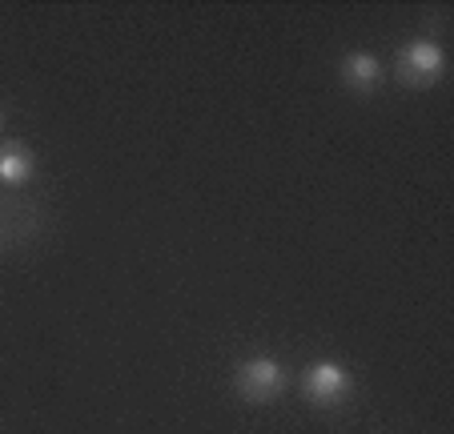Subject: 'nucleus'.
I'll use <instances>...</instances> for the list:
<instances>
[{
  "instance_id": "nucleus-6",
  "label": "nucleus",
  "mask_w": 454,
  "mask_h": 434,
  "mask_svg": "<svg viewBox=\"0 0 454 434\" xmlns=\"http://www.w3.org/2000/svg\"><path fill=\"white\" fill-rule=\"evenodd\" d=\"M0 129H4V105H0Z\"/></svg>"
},
{
  "instance_id": "nucleus-5",
  "label": "nucleus",
  "mask_w": 454,
  "mask_h": 434,
  "mask_svg": "<svg viewBox=\"0 0 454 434\" xmlns=\"http://www.w3.org/2000/svg\"><path fill=\"white\" fill-rule=\"evenodd\" d=\"M36 162L20 141H4L0 145V185H25L33 178Z\"/></svg>"
},
{
  "instance_id": "nucleus-1",
  "label": "nucleus",
  "mask_w": 454,
  "mask_h": 434,
  "mask_svg": "<svg viewBox=\"0 0 454 434\" xmlns=\"http://www.w3.org/2000/svg\"><path fill=\"white\" fill-rule=\"evenodd\" d=\"M290 386V375L278 358H266V354H254L246 358L238 370H233V391L241 394L246 402L254 406H266V402H278Z\"/></svg>"
},
{
  "instance_id": "nucleus-2",
  "label": "nucleus",
  "mask_w": 454,
  "mask_h": 434,
  "mask_svg": "<svg viewBox=\"0 0 454 434\" xmlns=\"http://www.w3.org/2000/svg\"><path fill=\"white\" fill-rule=\"evenodd\" d=\"M442 73H446V52H442V44L427 41V36L406 41L395 57V77L406 89H430L442 81Z\"/></svg>"
},
{
  "instance_id": "nucleus-4",
  "label": "nucleus",
  "mask_w": 454,
  "mask_h": 434,
  "mask_svg": "<svg viewBox=\"0 0 454 434\" xmlns=\"http://www.w3.org/2000/svg\"><path fill=\"white\" fill-rule=\"evenodd\" d=\"M338 81H342L350 93H374L386 81V68L374 52H346L342 65H338Z\"/></svg>"
},
{
  "instance_id": "nucleus-3",
  "label": "nucleus",
  "mask_w": 454,
  "mask_h": 434,
  "mask_svg": "<svg viewBox=\"0 0 454 434\" xmlns=\"http://www.w3.org/2000/svg\"><path fill=\"white\" fill-rule=\"evenodd\" d=\"M354 391V378L350 370L342 367V362H334V358H317V362H309L306 370H301V394H306L309 406H338V402H346V394Z\"/></svg>"
}]
</instances>
